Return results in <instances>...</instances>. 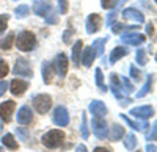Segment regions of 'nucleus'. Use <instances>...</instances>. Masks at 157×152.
<instances>
[{
  "label": "nucleus",
  "mask_w": 157,
  "mask_h": 152,
  "mask_svg": "<svg viewBox=\"0 0 157 152\" xmlns=\"http://www.w3.org/2000/svg\"><path fill=\"white\" fill-rule=\"evenodd\" d=\"M146 150H148V152H155V150H157V147H155V144H154V143H149V144L146 146Z\"/></svg>",
  "instance_id": "46"
},
{
  "label": "nucleus",
  "mask_w": 157,
  "mask_h": 152,
  "mask_svg": "<svg viewBox=\"0 0 157 152\" xmlns=\"http://www.w3.org/2000/svg\"><path fill=\"white\" fill-rule=\"evenodd\" d=\"M33 107L38 113H41V115H44V113H47L52 107V99L50 96L47 94H39L36 97H33Z\"/></svg>",
  "instance_id": "4"
},
{
  "label": "nucleus",
  "mask_w": 157,
  "mask_h": 152,
  "mask_svg": "<svg viewBox=\"0 0 157 152\" xmlns=\"http://www.w3.org/2000/svg\"><path fill=\"white\" fill-rule=\"evenodd\" d=\"M16 46L22 52H32L36 46V36L32 32H21L16 38Z\"/></svg>",
  "instance_id": "2"
},
{
  "label": "nucleus",
  "mask_w": 157,
  "mask_h": 152,
  "mask_svg": "<svg viewBox=\"0 0 157 152\" xmlns=\"http://www.w3.org/2000/svg\"><path fill=\"white\" fill-rule=\"evenodd\" d=\"M130 115L138 118V119H148L154 116V108L151 105H143V107H135L130 110Z\"/></svg>",
  "instance_id": "10"
},
{
  "label": "nucleus",
  "mask_w": 157,
  "mask_h": 152,
  "mask_svg": "<svg viewBox=\"0 0 157 152\" xmlns=\"http://www.w3.org/2000/svg\"><path fill=\"white\" fill-rule=\"evenodd\" d=\"M123 17L124 19H130L134 22H138V24L145 22V16H143L141 13L138 9H135V8H126V9H123Z\"/></svg>",
  "instance_id": "15"
},
{
  "label": "nucleus",
  "mask_w": 157,
  "mask_h": 152,
  "mask_svg": "<svg viewBox=\"0 0 157 152\" xmlns=\"http://www.w3.org/2000/svg\"><path fill=\"white\" fill-rule=\"evenodd\" d=\"M75 152H88V150H86V147H85L83 144H78V146L75 147Z\"/></svg>",
  "instance_id": "47"
},
{
  "label": "nucleus",
  "mask_w": 157,
  "mask_h": 152,
  "mask_svg": "<svg viewBox=\"0 0 157 152\" xmlns=\"http://www.w3.org/2000/svg\"><path fill=\"white\" fill-rule=\"evenodd\" d=\"M121 0H101V6L104 9H113Z\"/></svg>",
  "instance_id": "32"
},
{
  "label": "nucleus",
  "mask_w": 157,
  "mask_h": 152,
  "mask_svg": "<svg viewBox=\"0 0 157 152\" xmlns=\"http://www.w3.org/2000/svg\"><path fill=\"white\" fill-rule=\"evenodd\" d=\"M121 39H123V43L127 44V46H135V47H138V46H141L143 43H145L146 38H145V35H141V33H123Z\"/></svg>",
  "instance_id": "7"
},
{
  "label": "nucleus",
  "mask_w": 157,
  "mask_h": 152,
  "mask_svg": "<svg viewBox=\"0 0 157 152\" xmlns=\"http://www.w3.org/2000/svg\"><path fill=\"white\" fill-rule=\"evenodd\" d=\"M8 19H10L8 14H2V16H0V35L6 30V27H8Z\"/></svg>",
  "instance_id": "36"
},
{
  "label": "nucleus",
  "mask_w": 157,
  "mask_h": 152,
  "mask_svg": "<svg viewBox=\"0 0 157 152\" xmlns=\"http://www.w3.org/2000/svg\"><path fill=\"white\" fill-rule=\"evenodd\" d=\"M82 49H83V44L82 41H77L72 47V61L75 68H78V65H80V55H82Z\"/></svg>",
  "instance_id": "21"
},
{
  "label": "nucleus",
  "mask_w": 157,
  "mask_h": 152,
  "mask_svg": "<svg viewBox=\"0 0 157 152\" xmlns=\"http://www.w3.org/2000/svg\"><path fill=\"white\" fill-rule=\"evenodd\" d=\"M2 129H3V124H2V121H0V132H2Z\"/></svg>",
  "instance_id": "50"
},
{
  "label": "nucleus",
  "mask_w": 157,
  "mask_h": 152,
  "mask_svg": "<svg viewBox=\"0 0 157 152\" xmlns=\"http://www.w3.org/2000/svg\"><path fill=\"white\" fill-rule=\"evenodd\" d=\"M120 88H121V91H123L124 94H132V93H134V85L130 83V80L126 79V77L120 80Z\"/></svg>",
  "instance_id": "28"
},
{
  "label": "nucleus",
  "mask_w": 157,
  "mask_h": 152,
  "mask_svg": "<svg viewBox=\"0 0 157 152\" xmlns=\"http://www.w3.org/2000/svg\"><path fill=\"white\" fill-rule=\"evenodd\" d=\"M130 77L135 79V80H140V79H141V72H140L134 65H130Z\"/></svg>",
  "instance_id": "38"
},
{
  "label": "nucleus",
  "mask_w": 157,
  "mask_h": 152,
  "mask_svg": "<svg viewBox=\"0 0 157 152\" xmlns=\"http://www.w3.org/2000/svg\"><path fill=\"white\" fill-rule=\"evenodd\" d=\"M16 132H17V135H21V136H22V140H24V141H27V140H29V130H24V129H17Z\"/></svg>",
  "instance_id": "41"
},
{
  "label": "nucleus",
  "mask_w": 157,
  "mask_h": 152,
  "mask_svg": "<svg viewBox=\"0 0 157 152\" xmlns=\"http://www.w3.org/2000/svg\"><path fill=\"white\" fill-rule=\"evenodd\" d=\"M115 16H116L115 13H110V16H109V19H107V24H109V25H112V22L115 20Z\"/></svg>",
  "instance_id": "48"
},
{
  "label": "nucleus",
  "mask_w": 157,
  "mask_h": 152,
  "mask_svg": "<svg viewBox=\"0 0 157 152\" xmlns=\"http://www.w3.org/2000/svg\"><path fill=\"white\" fill-rule=\"evenodd\" d=\"M88 110L94 118H104L107 115V107L104 102H101V100H93V102L90 104Z\"/></svg>",
  "instance_id": "11"
},
{
  "label": "nucleus",
  "mask_w": 157,
  "mask_h": 152,
  "mask_svg": "<svg viewBox=\"0 0 157 152\" xmlns=\"http://www.w3.org/2000/svg\"><path fill=\"white\" fill-rule=\"evenodd\" d=\"M41 72H43V80L46 85H49L52 82V77H54V66L50 65L49 61H44L43 63V68H41Z\"/></svg>",
  "instance_id": "18"
},
{
  "label": "nucleus",
  "mask_w": 157,
  "mask_h": 152,
  "mask_svg": "<svg viewBox=\"0 0 157 152\" xmlns=\"http://www.w3.org/2000/svg\"><path fill=\"white\" fill-rule=\"evenodd\" d=\"M2 143L6 146V147H10V149H13V150H16L17 147H19V144H17V141H16V138L13 136L11 133H6L3 138H2Z\"/></svg>",
  "instance_id": "24"
},
{
  "label": "nucleus",
  "mask_w": 157,
  "mask_h": 152,
  "mask_svg": "<svg viewBox=\"0 0 157 152\" xmlns=\"http://www.w3.org/2000/svg\"><path fill=\"white\" fill-rule=\"evenodd\" d=\"M121 118L130 125V127H132L134 130H138V132H145L146 129H148V122L146 121H143V122H138V121H132L130 118H127L126 115H121Z\"/></svg>",
  "instance_id": "19"
},
{
  "label": "nucleus",
  "mask_w": 157,
  "mask_h": 152,
  "mask_svg": "<svg viewBox=\"0 0 157 152\" xmlns=\"http://www.w3.org/2000/svg\"><path fill=\"white\" fill-rule=\"evenodd\" d=\"M96 58V54H94V49L93 47H86V49H82V55H80V63L83 66L90 68L91 65H93V61Z\"/></svg>",
  "instance_id": "14"
},
{
  "label": "nucleus",
  "mask_w": 157,
  "mask_h": 152,
  "mask_svg": "<svg viewBox=\"0 0 157 152\" xmlns=\"http://www.w3.org/2000/svg\"><path fill=\"white\" fill-rule=\"evenodd\" d=\"M33 9H35V14L36 16H46L47 13L52 9V5H50V2H47V0H38V2L35 3V6H33Z\"/></svg>",
  "instance_id": "17"
},
{
  "label": "nucleus",
  "mask_w": 157,
  "mask_h": 152,
  "mask_svg": "<svg viewBox=\"0 0 157 152\" xmlns=\"http://www.w3.org/2000/svg\"><path fill=\"white\" fill-rule=\"evenodd\" d=\"M134 27H138V25H124V24H115L113 27H112V30H113V33H121L124 28H134Z\"/></svg>",
  "instance_id": "34"
},
{
  "label": "nucleus",
  "mask_w": 157,
  "mask_h": 152,
  "mask_svg": "<svg viewBox=\"0 0 157 152\" xmlns=\"http://www.w3.org/2000/svg\"><path fill=\"white\" fill-rule=\"evenodd\" d=\"M71 35H72V30H68L66 33H64V35H63V41H64V43H66V44L69 43V36H71Z\"/></svg>",
  "instance_id": "44"
},
{
  "label": "nucleus",
  "mask_w": 157,
  "mask_h": 152,
  "mask_svg": "<svg viewBox=\"0 0 157 152\" xmlns=\"http://www.w3.org/2000/svg\"><path fill=\"white\" fill-rule=\"evenodd\" d=\"M41 141H43V144H44L46 147L55 149V147H58V146L63 144V141H64V133H63V130H58V129L49 130V132H46V133L43 135Z\"/></svg>",
  "instance_id": "1"
},
{
  "label": "nucleus",
  "mask_w": 157,
  "mask_h": 152,
  "mask_svg": "<svg viewBox=\"0 0 157 152\" xmlns=\"http://www.w3.org/2000/svg\"><path fill=\"white\" fill-rule=\"evenodd\" d=\"M8 71H10V68L6 65V61L5 60H0V79H3L5 75H8Z\"/></svg>",
  "instance_id": "37"
},
{
  "label": "nucleus",
  "mask_w": 157,
  "mask_h": 152,
  "mask_svg": "<svg viewBox=\"0 0 157 152\" xmlns=\"http://www.w3.org/2000/svg\"><path fill=\"white\" fill-rule=\"evenodd\" d=\"M29 13H30V8H29L27 5H19V6L14 9V16H16L17 19H22V17H27Z\"/></svg>",
  "instance_id": "31"
},
{
  "label": "nucleus",
  "mask_w": 157,
  "mask_h": 152,
  "mask_svg": "<svg viewBox=\"0 0 157 152\" xmlns=\"http://www.w3.org/2000/svg\"><path fill=\"white\" fill-rule=\"evenodd\" d=\"M80 130H82V135H83V138H88L90 132H88V129H86V118H85V115L82 116V125H80Z\"/></svg>",
  "instance_id": "39"
},
{
  "label": "nucleus",
  "mask_w": 157,
  "mask_h": 152,
  "mask_svg": "<svg viewBox=\"0 0 157 152\" xmlns=\"http://www.w3.org/2000/svg\"><path fill=\"white\" fill-rule=\"evenodd\" d=\"M52 119H54L55 125H58V127H64V125H68V124H69V113H68L66 107L58 105V107L54 110Z\"/></svg>",
  "instance_id": "5"
},
{
  "label": "nucleus",
  "mask_w": 157,
  "mask_h": 152,
  "mask_svg": "<svg viewBox=\"0 0 157 152\" xmlns=\"http://www.w3.org/2000/svg\"><path fill=\"white\" fill-rule=\"evenodd\" d=\"M110 79H112V93H113V96L118 100H121L123 99V93H121V88H120V79H118L116 74H112Z\"/></svg>",
  "instance_id": "20"
},
{
  "label": "nucleus",
  "mask_w": 157,
  "mask_h": 152,
  "mask_svg": "<svg viewBox=\"0 0 157 152\" xmlns=\"http://www.w3.org/2000/svg\"><path fill=\"white\" fill-rule=\"evenodd\" d=\"M101 22H102V19H101L99 14H90L88 19H86V27H85L86 28V33L88 35L96 33L101 28Z\"/></svg>",
  "instance_id": "12"
},
{
  "label": "nucleus",
  "mask_w": 157,
  "mask_h": 152,
  "mask_svg": "<svg viewBox=\"0 0 157 152\" xmlns=\"http://www.w3.org/2000/svg\"><path fill=\"white\" fill-rule=\"evenodd\" d=\"M0 152H2V147H0Z\"/></svg>",
  "instance_id": "51"
},
{
  "label": "nucleus",
  "mask_w": 157,
  "mask_h": 152,
  "mask_svg": "<svg viewBox=\"0 0 157 152\" xmlns=\"http://www.w3.org/2000/svg\"><path fill=\"white\" fill-rule=\"evenodd\" d=\"M93 152H110V150H109L107 147H96Z\"/></svg>",
  "instance_id": "49"
},
{
  "label": "nucleus",
  "mask_w": 157,
  "mask_h": 152,
  "mask_svg": "<svg viewBox=\"0 0 157 152\" xmlns=\"http://www.w3.org/2000/svg\"><path fill=\"white\" fill-rule=\"evenodd\" d=\"M138 152H140V150H138Z\"/></svg>",
  "instance_id": "52"
},
{
  "label": "nucleus",
  "mask_w": 157,
  "mask_h": 152,
  "mask_svg": "<svg viewBox=\"0 0 157 152\" xmlns=\"http://www.w3.org/2000/svg\"><path fill=\"white\" fill-rule=\"evenodd\" d=\"M54 66L58 72V75L63 79L64 75L68 74V66H69V63H68V57L64 55V54H58L55 57V61H54Z\"/></svg>",
  "instance_id": "8"
},
{
  "label": "nucleus",
  "mask_w": 157,
  "mask_h": 152,
  "mask_svg": "<svg viewBox=\"0 0 157 152\" xmlns=\"http://www.w3.org/2000/svg\"><path fill=\"white\" fill-rule=\"evenodd\" d=\"M6 88H8V83H6L5 80H0V96H3V94H5Z\"/></svg>",
  "instance_id": "43"
},
{
  "label": "nucleus",
  "mask_w": 157,
  "mask_h": 152,
  "mask_svg": "<svg viewBox=\"0 0 157 152\" xmlns=\"http://www.w3.org/2000/svg\"><path fill=\"white\" fill-rule=\"evenodd\" d=\"M58 9L61 14L68 13V0H58Z\"/></svg>",
  "instance_id": "40"
},
{
  "label": "nucleus",
  "mask_w": 157,
  "mask_h": 152,
  "mask_svg": "<svg viewBox=\"0 0 157 152\" xmlns=\"http://www.w3.org/2000/svg\"><path fill=\"white\" fill-rule=\"evenodd\" d=\"M129 54V50L126 47H121V46H118L112 50V55H110V63H116L118 60H121L124 55Z\"/></svg>",
  "instance_id": "22"
},
{
  "label": "nucleus",
  "mask_w": 157,
  "mask_h": 152,
  "mask_svg": "<svg viewBox=\"0 0 157 152\" xmlns=\"http://www.w3.org/2000/svg\"><path fill=\"white\" fill-rule=\"evenodd\" d=\"M32 119H33V113H32L30 107H27V105L21 107L19 111H17V122L22 124V125H27V124L32 122Z\"/></svg>",
  "instance_id": "13"
},
{
  "label": "nucleus",
  "mask_w": 157,
  "mask_h": 152,
  "mask_svg": "<svg viewBox=\"0 0 157 152\" xmlns=\"http://www.w3.org/2000/svg\"><path fill=\"white\" fill-rule=\"evenodd\" d=\"M135 58H137V63H138L140 66H145V65H146V52H145L143 49H138V50H137Z\"/></svg>",
  "instance_id": "33"
},
{
  "label": "nucleus",
  "mask_w": 157,
  "mask_h": 152,
  "mask_svg": "<svg viewBox=\"0 0 157 152\" xmlns=\"http://www.w3.org/2000/svg\"><path fill=\"white\" fill-rule=\"evenodd\" d=\"M146 32H148V35H151V36L154 35V24H152V22H149V24H148Z\"/></svg>",
  "instance_id": "45"
},
{
  "label": "nucleus",
  "mask_w": 157,
  "mask_h": 152,
  "mask_svg": "<svg viewBox=\"0 0 157 152\" xmlns=\"http://www.w3.org/2000/svg\"><path fill=\"white\" fill-rule=\"evenodd\" d=\"M155 130H157L155 124H152V130H151V133L146 136V140H148V141H154V140H155Z\"/></svg>",
  "instance_id": "42"
},
{
  "label": "nucleus",
  "mask_w": 157,
  "mask_h": 152,
  "mask_svg": "<svg viewBox=\"0 0 157 152\" xmlns=\"http://www.w3.org/2000/svg\"><path fill=\"white\" fill-rule=\"evenodd\" d=\"M44 17H46V22H47V24H57V22H58V16L55 14L54 9H50Z\"/></svg>",
  "instance_id": "35"
},
{
  "label": "nucleus",
  "mask_w": 157,
  "mask_h": 152,
  "mask_svg": "<svg viewBox=\"0 0 157 152\" xmlns=\"http://www.w3.org/2000/svg\"><path fill=\"white\" fill-rule=\"evenodd\" d=\"M13 72L16 75H22V77H32V74H33L30 63L25 61L24 58H17V63H16L14 69H13Z\"/></svg>",
  "instance_id": "6"
},
{
  "label": "nucleus",
  "mask_w": 157,
  "mask_h": 152,
  "mask_svg": "<svg viewBox=\"0 0 157 152\" xmlns=\"http://www.w3.org/2000/svg\"><path fill=\"white\" fill-rule=\"evenodd\" d=\"M152 80H154V77L152 75H148V80H146V83L143 85V88L137 93V97H145L148 93H149V90H151V86H152Z\"/></svg>",
  "instance_id": "30"
},
{
  "label": "nucleus",
  "mask_w": 157,
  "mask_h": 152,
  "mask_svg": "<svg viewBox=\"0 0 157 152\" xmlns=\"http://www.w3.org/2000/svg\"><path fill=\"white\" fill-rule=\"evenodd\" d=\"M135 146H137V138H135V135H134V133H127L126 138H124V147H126V150H134Z\"/></svg>",
  "instance_id": "26"
},
{
  "label": "nucleus",
  "mask_w": 157,
  "mask_h": 152,
  "mask_svg": "<svg viewBox=\"0 0 157 152\" xmlns=\"http://www.w3.org/2000/svg\"><path fill=\"white\" fill-rule=\"evenodd\" d=\"M14 33H10V35H6L2 41H0V49L2 50H10L11 47H13V43H14Z\"/></svg>",
  "instance_id": "25"
},
{
  "label": "nucleus",
  "mask_w": 157,
  "mask_h": 152,
  "mask_svg": "<svg viewBox=\"0 0 157 152\" xmlns=\"http://www.w3.org/2000/svg\"><path fill=\"white\" fill-rule=\"evenodd\" d=\"M123 136H124V129L121 127L120 124H113L112 132H110V140L112 141H120Z\"/></svg>",
  "instance_id": "23"
},
{
  "label": "nucleus",
  "mask_w": 157,
  "mask_h": 152,
  "mask_svg": "<svg viewBox=\"0 0 157 152\" xmlns=\"http://www.w3.org/2000/svg\"><path fill=\"white\" fill-rule=\"evenodd\" d=\"M105 43H107V38H102V39H98L93 46H91L94 49L96 57H102L104 55V47H105Z\"/></svg>",
  "instance_id": "27"
},
{
  "label": "nucleus",
  "mask_w": 157,
  "mask_h": 152,
  "mask_svg": "<svg viewBox=\"0 0 157 152\" xmlns=\"http://www.w3.org/2000/svg\"><path fill=\"white\" fill-rule=\"evenodd\" d=\"M10 90H11V93L14 94V96H21V94H24L25 91H27V88H29V83H25L24 80H19V79H16V80H13L11 83H10Z\"/></svg>",
  "instance_id": "16"
},
{
  "label": "nucleus",
  "mask_w": 157,
  "mask_h": 152,
  "mask_svg": "<svg viewBox=\"0 0 157 152\" xmlns=\"http://www.w3.org/2000/svg\"><path fill=\"white\" fill-rule=\"evenodd\" d=\"M91 129H93V133L96 138L99 140H104V138L109 136V125L107 122L101 119V118H93L91 119Z\"/></svg>",
  "instance_id": "3"
},
{
  "label": "nucleus",
  "mask_w": 157,
  "mask_h": 152,
  "mask_svg": "<svg viewBox=\"0 0 157 152\" xmlns=\"http://www.w3.org/2000/svg\"><path fill=\"white\" fill-rule=\"evenodd\" d=\"M96 85H98V88L101 90V93H105L107 91V86H105V83H104V74H102V69L101 68L96 69Z\"/></svg>",
  "instance_id": "29"
},
{
  "label": "nucleus",
  "mask_w": 157,
  "mask_h": 152,
  "mask_svg": "<svg viewBox=\"0 0 157 152\" xmlns=\"http://www.w3.org/2000/svg\"><path fill=\"white\" fill-rule=\"evenodd\" d=\"M14 100H6L0 105V118H2L3 122H10L11 118H13V111H14Z\"/></svg>",
  "instance_id": "9"
}]
</instances>
